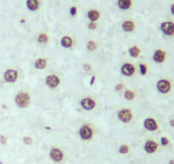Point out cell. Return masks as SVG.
<instances>
[{"label":"cell","mask_w":174,"mask_h":164,"mask_svg":"<svg viewBox=\"0 0 174 164\" xmlns=\"http://www.w3.org/2000/svg\"><path fill=\"white\" fill-rule=\"evenodd\" d=\"M38 41L39 44H42V45H44L46 44L48 42V36L47 34L45 33H40L39 35L38 36Z\"/></svg>","instance_id":"21"},{"label":"cell","mask_w":174,"mask_h":164,"mask_svg":"<svg viewBox=\"0 0 174 164\" xmlns=\"http://www.w3.org/2000/svg\"><path fill=\"white\" fill-rule=\"evenodd\" d=\"M167 53L162 50H156L154 53L153 60L157 63H162L166 60Z\"/></svg>","instance_id":"13"},{"label":"cell","mask_w":174,"mask_h":164,"mask_svg":"<svg viewBox=\"0 0 174 164\" xmlns=\"http://www.w3.org/2000/svg\"><path fill=\"white\" fill-rule=\"evenodd\" d=\"M84 69H85V71H90V69H91V67H90L89 64L85 63V64H84Z\"/></svg>","instance_id":"31"},{"label":"cell","mask_w":174,"mask_h":164,"mask_svg":"<svg viewBox=\"0 0 174 164\" xmlns=\"http://www.w3.org/2000/svg\"><path fill=\"white\" fill-rule=\"evenodd\" d=\"M79 134L83 140H89L92 138L93 132L89 125H83L79 128Z\"/></svg>","instance_id":"3"},{"label":"cell","mask_w":174,"mask_h":164,"mask_svg":"<svg viewBox=\"0 0 174 164\" xmlns=\"http://www.w3.org/2000/svg\"><path fill=\"white\" fill-rule=\"evenodd\" d=\"M47 65V61L44 58H38L34 63V67L37 69H44Z\"/></svg>","instance_id":"19"},{"label":"cell","mask_w":174,"mask_h":164,"mask_svg":"<svg viewBox=\"0 0 174 164\" xmlns=\"http://www.w3.org/2000/svg\"><path fill=\"white\" fill-rule=\"evenodd\" d=\"M171 12H172V15H174V4L171 6Z\"/></svg>","instance_id":"34"},{"label":"cell","mask_w":174,"mask_h":164,"mask_svg":"<svg viewBox=\"0 0 174 164\" xmlns=\"http://www.w3.org/2000/svg\"><path fill=\"white\" fill-rule=\"evenodd\" d=\"M95 79H96V77H95V76H92V77H91V80H90V85H93V82L95 81Z\"/></svg>","instance_id":"35"},{"label":"cell","mask_w":174,"mask_h":164,"mask_svg":"<svg viewBox=\"0 0 174 164\" xmlns=\"http://www.w3.org/2000/svg\"><path fill=\"white\" fill-rule=\"evenodd\" d=\"M158 149V144L154 140H148L144 144V150L149 154H153Z\"/></svg>","instance_id":"12"},{"label":"cell","mask_w":174,"mask_h":164,"mask_svg":"<svg viewBox=\"0 0 174 164\" xmlns=\"http://www.w3.org/2000/svg\"><path fill=\"white\" fill-rule=\"evenodd\" d=\"M87 17L90 21L94 22V21H97L99 17H100V13L96 10H91L87 13Z\"/></svg>","instance_id":"17"},{"label":"cell","mask_w":174,"mask_h":164,"mask_svg":"<svg viewBox=\"0 0 174 164\" xmlns=\"http://www.w3.org/2000/svg\"><path fill=\"white\" fill-rule=\"evenodd\" d=\"M23 143L25 144H28V145H29V144H31L32 143H33V139L31 138V137L29 136H26L23 138Z\"/></svg>","instance_id":"26"},{"label":"cell","mask_w":174,"mask_h":164,"mask_svg":"<svg viewBox=\"0 0 174 164\" xmlns=\"http://www.w3.org/2000/svg\"><path fill=\"white\" fill-rule=\"evenodd\" d=\"M156 88L159 91V92L162 94H167L171 91L172 88V85L171 82L168 80L166 79H161L160 80H158L157 84H156Z\"/></svg>","instance_id":"2"},{"label":"cell","mask_w":174,"mask_h":164,"mask_svg":"<svg viewBox=\"0 0 174 164\" xmlns=\"http://www.w3.org/2000/svg\"><path fill=\"white\" fill-rule=\"evenodd\" d=\"M132 5V0H118V6L120 9L126 10Z\"/></svg>","instance_id":"18"},{"label":"cell","mask_w":174,"mask_h":164,"mask_svg":"<svg viewBox=\"0 0 174 164\" xmlns=\"http://www.w3.org/2000/svg\"><path fill=\"white\" fill-rule=\"evenodd\" d=\"M139 68H140V73L142 75H145L146 73H147V66L145 64H140L139 65Z\"/></svg>","instance_id":"25"},{"label":"cell","mask_w":174,"mask_h":164,"mask_svg":"<svg viewBox=\"0 0 174 164\" xmlns=\"http://www.w3.org/2000/svg\"><path fill=\"white\" fill-rule=\"evenodd\" d=\"M124 97L126 100H132V99H134V98H135V93L133 92L132 91L127 90L125 91Z\"/></svg>","instance_id":"22"},{"label":"cell","mask_w":174,"mask_h":164,"mask_svg":"<svg viewBox=\"0 0 174 164\" xmlns=\"http://www.w3.org/2000/svg\"><path fill=\"white\" fill-rule=\"evenodd\" d=\"M88 28L90 29V30H94V29L97 28V24L91 21V22H90L89 24H88Z\"/></svg>","instance_id":"28"},{"label":"cell","mask_w":174,"mask_h":164,"mask_svg":"<svg viewBox=\"0 0 174 164\" xmlns=\"http://www.w3.org/2000/svg\"><path fill=\"white\" fill-rule=\"evenodd\" d=\"M128 151H129V147L126 144H122L119 149V152L120 154H126Z\"/></svg>","instance_id":"24"},{"label":"cell","mask_w":174,"mask_h":164,"mask_svg":"<svg viewBox=\"0 0 174 164\" xmlns=\"http://www.w3.org/2000/svg\"><path fill=\"white\" fill-rule=\"evenodd\" d=\"M77 13V8L76 7H72L70 9V14L71 15H75Z\"/></svg>","instance_id":"29"},{"label":"cell","mask_w":174,"mask_h":164,"mask_svg":"<svg viewBox=\"0 0 174 164\" xmlns=\"http://www.w3.org/2000/svg\"><path fill=\"white\" fill-rule=\"evenodd\" d=\"M60 43L63 48H70L73 45V39L69 36H64L61 38Z\"/></svg>","instance_id":"16"},{"label":"cell","mask_w":174,"mask_h":164,"mask_svg":"<svg viewBox=\"0 0 174 164\" xmlns=\"http://www.w3.org/2000/svg\"><path fill=\"white\" fill-rule=\"evenodd\" d=\"M6 141H7V139L4 135H0V143L2 144H6Z\"/></svg>","instance_id":"30"},{"label":"cell","mask_w":174,"mask_h":164,"mask_svg":"<svg viewBox=\"0 0 174 164\" xmlns=\"http://www.w3.org/2000/svg\"><path fill=\"white\" fill-rule=\"evenodd\" d=\"M128 52H129V55L132 56V57H138L139 54H140V49H139L138 46L134 45V46L130 48Z\"/></svg>","instance_id":"20"},{"label":"cell","mask_w":174,"mask_h":164,"mask_svg":"<svg viewBox=\"0 0 174 164\" xmlns=\"http://www.w3.org/2000/svg\"><path fill=\"white\" fill-rule=\"evenodd\" d=\"M15 102L17 107H19V108L21 109L26 108V107L29 105V103H30V96H29V94L28 92L20 91V92L15 96Z\"/></svg>","instance_id":"1"},{"label":"cell","mask_w":174,"mask_h":164,"mask_svg":"<svg viewBox=\"0 0 174 164\" xmlns=\"http://www.w3.org/2000/svg\"><path fill=\"white\" fill-rule=\"evenodd\" d=\"M86 48L88 50H90V51H94V50L97 49V44L94 42V41H89L86 44Z\"/></svg>","instance_id":"23"},{"label":"cell","mask_w":174,"mask_h":164,"mask_svg":"<svg viewBox=\"0 0 174 164\" xmlns=\"http://www.w3.org/2000/svg\"><path fill=\"white\" fill-rule=\"evenodd\" d=\"M118 119H119L120 122H124V123H127L131 122V120L132 119V111L128 109H120L117 114Z\"/></svg>","instance_id":"5"},{"label":"cell","mask_w":174,"mask_h":164,"mask_svg":"<svg viewBox=\"0 0 174 164\" xmlns=\"http://www.w3.org/2000/svg\"><path fill=\"white\" fill-rule=\"evenodd\" d=\"M123 88V85L122 84H118V85H116V87H115V90L116 91H120Z\"/></svg>","instance_id":"32"},{"label":"cell","mask_w":174,"mask_h":164,"mask_svg":"<svg viewBox=\"0 0 174 164\" xmlns=\"http://www.w3.org/2000/svg\"><path fill=\"white\" fill-rule=\"evenodd\" d=\"M160 30L165 35H174V22H172V21H164L160 24Z\"/></svg>","instance_id":"4"},{"label":"cell","mask_w":174,"mask_h":164,"mask_svg":"<svg viewBox=\"0 0 174 164\" xmlns=\"http://www.w3.org/2000/svg\"><path fill=\"white\" fill-rule=\"evenodd\" d=\"M143 127L145 129H147V130L150 132H154L158 129V124L156 120L153 119V118H147L143 122Z\"/></svg>","instance_id":"11"},{"label":"cell","mask_w":174,"mask_h":164,"mask_svg":"<svg viewBox=\"0 0 174 164\" xmlns=\"http://www.w3.org/2000/svg\"><path fill=\"white\" fill-rule=\"evenodd\" d=\"M4 80H6L7 82L14 83L16 81L18 78V73L15 69H8L4 73Z\"/></svg>","instance_id":"10"},{"label":"cell","mask_w":174,"mask_h":164,"mask_svg":"<svg viewBox=\"0 0 174 164\" xmlns=\"http://www.w3.org/2000/svg\"><path fill=\"white\" fill-rule=\"evenodd\" d=\"M80 106L85 110H91L95 108L96 103L92 98H85L79 102Z\"/></svg>","instance_id":"9"},{"label":"cell","mask_w":174,"mask_h":164,"mask_svg":"<svg viewBox=\"0 0 174 164\" xmlns=\"http://www.w3.org/2000/svg\"><path fill=\"white\" fill-rule=\"evenodd\" d=\"M168 164H174V159L170 160V161H169V162H168Z\"/></svg>","instance_id":"36"},{"label":"cell","mask_w":174,"mask_h":164,"mask_svg":"<svg viewBox=\"0 0 174 164\" xmlns=\"http://www.w3.org/2000/svg\"><path fill=\"white\" fill-rule=\"evenodd\" d=\"M122 29L123 31L126 32V33H130V32L134 31L135 29V24L132 21H125L122 23Z\"/></svg>","instance_id":"14"},{"label":"cell","mask_w":174,"mask_h":164,"mask_svg":"<svg viewBox=\"0 0 174 164\" xmlns=\"http://www.w3.org/2000/svg\"><path fill=\"white\" fill-rule=\"evenodd\" d=\"M60 82H61L60 78L57 76L56 74L48 75V76L45 78V84H46L48 87L51 88V89L57 88L59 85V84H60Z\"/></svg>","instance_id":"6"},{"label":"cell","mask_w":174,"mask_h":164,"mask_svg":"<svg viewBox=\"0 0 174 164\" xmlns=\"http://www.w3.org/2000/svg\"><path fill=\"white\" fill-rule=\"evenodd\" d=\"M170 126H171V127H174V119H172V120H170Z\"/></svg>","instance_id":"33"},{"label":"cell","mask_w":174,"mask_h":164,"mask_svg":"<svg viewBox=\"0 0 174 164\" xmlns=\"http://www.w3.org/2000/svg\"><path fill=\"white\" fill-rule=\"evenodd\" d=\"M63 152L60 149L57 148H53L50 151V157L52 161L56 162H60L63 159Z\"/></svg>","instance_id":"7"},{"label":"cell","mask_w":174,"mask_h":164,"mask_svg":"<svg viewBox=\"0 0 174 164\" xmlns=\"http://www.w3.org/2000/svg\"><path fill=\"white\" fill-rule=\"evenodd\" d=\"M39 4L38 0H26V7L31 11H36L39 9Z\"/></svg>","instance_id":"15"},{"label":"cell","mask_w":174,"mask_h":164,"mask_svg":"<svg viewBox=\"0 0 174 164\" xmlns=\"http://www.w3.org/2000/svg\"><path fill=\"white\" fill-rule=\"evenodd\" d=\"M120 71H121V74L125 76H132L135 74L136 69L135 67L132 65V63H125L121 66V68H120Z\"/></svg>","instance_id":"8"},{"label":"cell","mask_w":174,"mask_h":164,"mask_svg":"<svg viewBox=\"0 0 174 164\" xmlns=\"http://www.w3.org/2000/svg\"><path fill=\"white\" fill-rule=\"evenodd\" d=\"M160 143L163 146H167L168 144H169V140H168L167 138H166V137H162L161 139H160Z\"/></svg>","instance_id":"27"}]
</instances>
